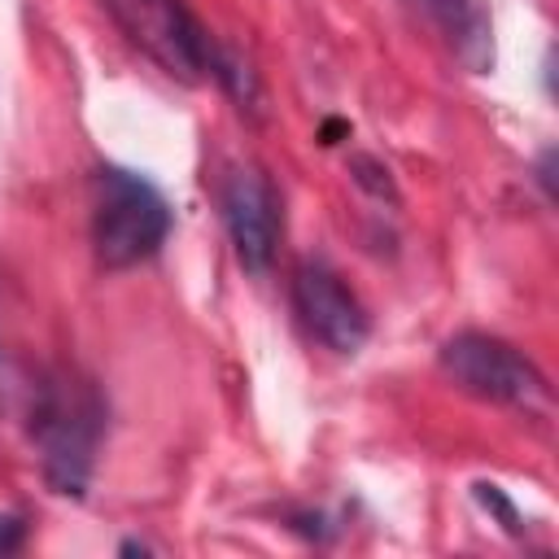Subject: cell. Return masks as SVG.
Listing matches in <instances>:
<instances>
[{
	"mask_svg": "<svg viewBox=\"0 0 559 559\" xmlns=\"http://www.w3.org/2000/svg\"><path fill=\"white\" fill-rule=\"evenodd\" d=\"M100 424H105V411L92 384H79L70 376L44 384L31 415V432L44 450V476L57 493H83Z\"/></svg>",
	"mask_w": 559,
	"mask_h": 559,
	"instance_id": "obj_1",
	"label": "cell"
},
{
	"mask_svg": "<svg viewBox=\"0 0 559 559\" xmlns=\"http://www.w3.org/2000/svg\"><path fill=\"white\" fill-rule=\"evenodd\" d=\"M96 188H100L92 218L96 258L105 266H131L148 258L170 231V210L157 197V188L131 170H100Z\"/></svg>",
	"mask_w": 559,
	"mask_h": 559,
	"instance_id": "obj_2",
	"label": "cell"
},
{
	"mask_svg": "<svg viewBox=\"0 0 559 559\" xmlns=\"http://www.w3.org/2000/svg\"><path fill=\"white\" fill-rule=\"evenodd\" d=\"M441 367L450 371V380L459 389H467L476 397L507 402V406H542L546 402L542 371L498 336H485V332L450 336L441 349Z\"/></svg>",
	"mask_w": 559,
	"mask_h": 559,
	"instance_id": "obj_3",
	"label": "cell"
},
{
	"mask_svg": "<svg viewBox=\"0 0 559 559\" xmlns=\"http://www.w3.org/2000/svg\"><path fill=\"white\" fill-rule=\"evenodd\" d=\"M100 4L127 31V39L144 48L166 74L197 83L210 70V44L183 0H100Z\"/></svg>",
	"mask_w": 559,
	"mask_h": 559,
	"instance_id": "obj_4",
	"label": "cell"
},
{
	"mask_svg": "<svg viewBox=\"0 0 559 559\" xmlns=\"http://www.w3.org/2000/svg\"><path fill=\"white\" fill-rule=\"evenodd\" d=\"M223 218H227V236L236 245L240 266L262 275L280 245V197L271 179L253 166L231 170L223 183Z\"/></svg>",
	"mask_w": 559,
	"mask_h": 559,
	"instance_id": "obj_5",
	"label": "cell"
},
{
	"mask_svg": "<svg viewBox=\"0 0 559 559\" xmlns=\"http://www.w3.org/2000/svg\"><path fill=\"white\" fill-rule=\"evenodd\" d=\"M293 306L301 314V323L336 354H358L367 341V314L358 306V297L341 284V275H332L319 262H301L293 275Z\"/></svg>",
	"mask_w": 559,
	"mask_h": 559,
	"instance_id": "obj_6",
	"label": "cell"
},
{
	"mask_svg": "<svg viewBox=\"0 0 559 559\" xmlns=\"http://www.w3.org/2000/svg\"><path fill=\"white\" fill-rule=\"evenodd\" d=\"M424 9L432 13L445 44L467 70L485 74L493 66V22L485 0H424Z\"/></svg>",
	"mask_w": 559,
	"mask_h": 559,
	"instance_id": "obj_7",
	"label": "cell"
},
{
	"mask_svg": "<svg viewBox=\"0 0 559 559\" xmlns=\"http://www.w3.org/2000/svg\"><path fill=\"white\" fill-rule=\"evenodd\" d=\"M354 170H358V183H362L367 192H376V197H393L389 170H384L380 162H371V157H354Z\"/></svg>",
	"mask_w": 559,
	"mask_h": 559,
	"instance_id": "obj_8",
	"label": "cell"
},
{
	"mask_svg": "<svg viewBox=\"0 0 559 559\" xmlns=\"http://www.w3.org/2000/svg\"><path fill=\"white\" fill-rule=\"evenodd\" d=\"M476 498H480L485 507H493V511L507 520V528H511V533H520V515H515V507L498 493V485H476Z\"/></svg>",
	"mask_w": 559,
	"mask_h": 559,
	"instance_id": "obj_9",
	"label": "cell"
},
{
	"mask_svg": "<svg viewBox=\"0 0 559 559\" xmlns=\"http://www.w3.org/2000/svg\"><path fill=\"white\" fill-rule=\"evenodd\" d=\"M17 542H22V520H13V515H0V555L17 550Z\"/></svg>",
	"mask_w": 559,
	"mask_h": 559,
	"instance_id": "obj_10",
	"label": "cell"
}]
</instances>
